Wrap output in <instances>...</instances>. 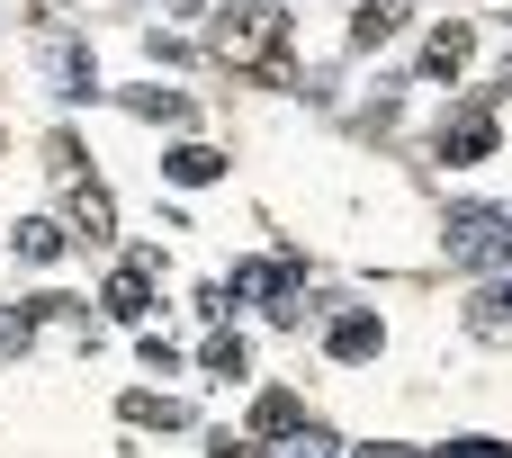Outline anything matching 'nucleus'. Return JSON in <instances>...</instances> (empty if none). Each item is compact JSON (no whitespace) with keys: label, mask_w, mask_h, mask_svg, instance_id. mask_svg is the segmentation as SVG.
I'll return each instance as SVG.
<instances>
[{"label":"nucleus","mask_w":512,"mask_h":458,"mask_svg":"<svg viewBox=\"0 0 512 458\" xmlns=\"http://www.w3.org/2000/svg\"><path fill=\"white\" fill-rule=\"evenodd\" d=\"M441 252H450V270H504L512 261V216L504 207H459L441 225Z\"/></svg>","instance_id":"nucleus-2"},{"label":"nucleus","mask_w":512,"mask_h":458,"mask_svg":"<svg viewBox=\"0 0 512 458\" xmlns=\"http://www.w3.org/2000/svg\"><path fill=\"white\" fill-rule=\"evenodd\" d=\"M234 288H243V297H261L270 315H297V288H306V270H297V261H252Z\"/></svg>","instance_id":"nucleus-4"},{"label":"nucleus","mask_w":512,"mask_h":458,"mask_svg":"<svg viewBox=\"0 0 512 458\" xmlns=\"http://www.w3.org/2000/svg\"><path fill=\"white\" fill-rule=\"evenodd\" d=\"M126 423H144V432H189V414H180L171 396H126Z\"/></svg>","instance_id":"nucleus-12"},{"label":"nucleus","mask_w":512,"mask_h":458,"mask_svg":"<svg viewBox=\"0 0 512 458\" xmlns=\"http://www.w3.org/2000/svg\"><path fill=\"white\" fill-rule=\"evenodd\" d=\"M468 324H477L486 342H512V279H486V288L468 297Z\"/></svg>","instance_id":"nucleus-8"},{"label":"nucleus","mask_w":512,"mask_h":458,"mask_svg":"<svg viewBox=\"0 0 512 458\" xmlns=\"http://www.w3.org/2000/svg\"><path fill=\"white\" fill-rule=\"evenodd\" d=\"M387 36H396V9H387V0H369V9L351 18V45H387Z\"/></svg>","instance_id":"nucleus-14"},{"label":"nucleus","mask_w":512,"mask_h":458,"mask_svg":"<svg viewBox=\"0 0 512 458\" xmlns=\"http://www.w3.org/2000/svg\"><path fill=\"white\" fill-rule=\"evenodd\" d=\"M72 234H81V243H108V234H117V207H108L99 180H72Z\"/></svg>","instance_id":"nucleus-7"},{"label":"nucleus","mask_w":512,"mask_h":458,"mask_svg":"<svg viewBox=\"0 0 512 458\" xmlns=\"http://www.w3.org/2000/svg\"><path fill=\"white\" fill-rule=\"evenodd\" d=\"M207 45H216L234 72H279V54H288V9H270V0H234V9H216Z\"/></svg>","instance_id":"nucleus-1"},{"label":"nucleus","mask_w":512,"mask_h":458,"mask_svg":"<svg viewBox=\"0 0 512 458\" xmlns=\"http://www.w3.org/2000/svg\"><path fill=\"white\" fill-rule=\"evenodd\" d=\"M378 342H387V333H378V315H342V324L324 333V351H333V360H369Z\"/></svg>","instance_id":"nucleus-10"},{"label":"nucleus","mask_w":512,"mask_h":458,"mask_svg":"<svg viewBox=\"0 0 512 458\" xmlns=\"http://www.w3.org/2000/svg\"><path fill=\"white\" fill-rule=\"evenodd\" d=\"M63 243H72V225H45V216L18 225V252H27V261H63Z\"/></svg>","instance_id":"nucleus-13"},{"label":"nucleus","mask_w":512,"mask_h":458,"mask_svg":"<svg viewBox=\"0 0 512 458\" xmlns=\"http://www.w3.org/2000/svg\"><path fill=\"white\" fill-rule=\"evenodd\" d=\"M243 369H252V360H243V342H234V333H216V342H207V378H243Z\"/></svg>","instance_id":"nucleus-15"},{"label":"nucleus","mask_w":512,"mask_h":458,"mask_svg":"<svg viewBox=\"0 0 512 458\" xmlns=\"http://www.w3.org/2000/svg\"><path fill=\"white\" fill-rule=\"evenodd\" d=\"M171 180H180V189H207V180H225V153H216V144H180V153H171Z\"/></svg>","instance_id":"nucleus-11"},{"label":"nucleus","mask_w":512,"mask_h":458,"mask_svg":"<svg viewBox=\"0 0 512 458\" xmlns=\"http://www.w3.org/2000/svg\"><path fill=\"white\" fill-rule=\"evenodd\" d=\"M252 441H297V450H333V432H324V423H306V405H297V396H261V405H252Z\"/></svg>","instance_id":"nucleus-3"},{"label":"nucleus","mask_w":512,"mask_h":458,"mask_svg":"<svg viewBox=\"0 0 512 458\" xmlns=\"http://www.w3.org/2000/svg\"><path fill=\"white\" fill-rule=\"evenodd\" d=\"M468 27H432V45H423V81H459V63H468Z\"/></svg>","instance_id":"nucleus-9"},{"label":"nucleus","mask_w":512,"mask_h":458,"mask_svg":"<svg viewBox=\"0 0 512 458\" xmlns=\"http://www.w3.org/2000/svg\"><path fill=\"white\" fill-rule=\"evenodd\" d=\"M108 315H117V324H144V315H153V252L117 261V279H108Z\"/></svg>","instance_id":"nucleus-5"},{"label":"nucleus","mask_w":512,"mask_h":458,"mask_svg":"<svg viewBox=\"0 0 512 458\" xmlns=\"http://www.w3.org/2000/svg\"><path fill=\"white\" fill-rule=\"evenodd\" d=\"M495 153V108H459L441 126V162H486Z\"/></svg>","instance_id":"nucleus-6"}]
</instances>
